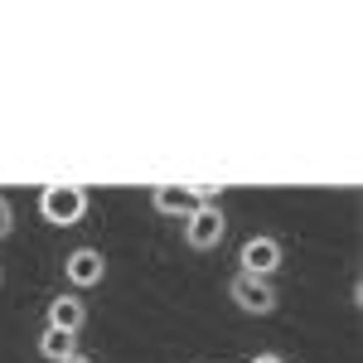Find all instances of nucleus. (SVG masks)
<instances>
[{"label":"nucleus","instance_id":"f257e3e1","mask_svg":"<svg viewBox=\"0 0 363 363\" xmlns=\"http://www.w3.org/2000/svg\"><path fill=\"white\" fill-rule=\"evenodd\" d=\"M87 189L83 184H44L39 189V218L54 228H78L87 218Z\"/></svg>","mask_w":363,"mask_h":363},{"label":"nucleus","instance_id":"f03ea898","mask_svg":"<svg viewBox=\"0 0 363 363\" xmlns=\"http://www.w3.org/2000/svg\"><path fill=\"white\" fill-rule=\"evenodd\" d=\"M223 233H228V213L218 203H199L194 213L184 218V242L194 252H213L223 242Z\"/></svg>","mask_w":363,"mask_h":363},{"label":"nucleus","instance_id":"7ed1b4c3","mask_svg":"<svg viewBox=\"0 0 363 363\" xmlns=\"http://www.w3.org/2000/svg\"><path fill=\"white\" fill-rule=\"evenodd\" d=\"M228 296H233V306L242 310V315H272V310L281 306V296H277V286H272V281L242 277V272L228 281Z\"/></svg>","mask_w":363,"mask_h":363},{"label":"nucleus","instance_id":"20e7f679","mask_svg":"<svg viewBox=\"0 0 363 363\" xmlns=\"http://www.w3.org/2000/svg\"><path fill=\"white\" fill-rule=\"evenodd\" d=\"M238 272H242V277L272 281V277L281 272V242H277V238H267V233L247 238V242L238 247Z\"/></svg>","mask_w":363,"mask_h":363},{"label":"nucleus","instance_id":"39448f33","mask_svg":"<svg viewBox=\"0 0 363 363\" xmlns=\"http://www.w3.org/2000/svg\"><path fill=\"white\" fill-rule=\"evenodd\" d=\"M102 277H107L102 247H73L63 257V281H68L73 291H92V286H102Z\"/></svg>","mask_w":363,"mask_h":363},{"label":"nucleus","instance_id":"423d86ee","mask_svg":"<svg viewBox=\"0 0 363 363\" xmlns=\"http://www.w3.org/2000/svg\"><path fill=\"white\" fill-rule=\"evenodd\" d=\"M44 325H49V330H63V335H83V325H87L83 296H78V291L54 296V301H49V310H44Z\"/></svg>","mask_w":363,"mask_h":363},{"label":"nucleus","instance_id":"0eeeda50","mask_svg":"<svg viewBox=\"0 0 363 363\" xmlns=\"http://www.w3.org/2000/svg\"><path fill=\"white\" fill-rule=\"evenodd\" d=\"M150 208H155V213H165V218H179V223H184V218L199 208L194 184H155V189H150Z\"/></svg>","mask_w":363,"mask_h":363},{"label":"nucleus","instance_id":"6e6552de","mask_svg":"<svg viewBox=\"0 0 363 363\" xmlns=\"http://www.w3.org/2000/svg\"><path fill=\"white\" fill-rule=\"evenodd\" d=\"M78 354V335H63V330H39V359H49V363H68Z\"/></svg>","mask_w":363,"mask_h":363},{"label":"nucleus","instance_id":"1a4fd4ad","mask_svg":"<svg viewBox=\"0 0 363 363\" xmlns=\"http://www.w3.org/2000/svg\"><path fill=\"white\" fill-rule=\"evenodd\" d=\"M10 233H15V208H10V199L0 194V242H5Z\"/></svg>","mask_w":363,"mask_h":363},{"label":"nucleus","instance_id":"9d476101","mask_svg":"<svg viewBox=\"0 0 363 363\" xmlns=\"http://www.w3.org/2000/svg\"><path fill=\"white\" fill-rule=\"evenodd\" d=\"M247 363H286V359H281V354H252Z\"/></svg>","mask_w":363,"mask_h":363},{"label":"nucleus","instance_id":"9b49d317","mask_svg":"<svg viewBox=\"0 0 363 363\" xmlns=\"http://www.w3.org/2000/svg\"><path fill=\"white\" fill-rule=\"evenodd\" d=\"M68 363H92V359H87V354H73V359H68Z\"/></svg>","mask_w":363,"mask_h":363},{"label":"nucleus","instance_id":"f8f14e48","mask_svg":"<svg viewBox=\"0 0 363 363\" xmlns=\"http://www.w3.org/2000/svg\"><path fill=\"white\" fill-rule=\"evenodd\" d=\"M0 281H5V277H0Z\"/></svg>","mask_w":363,"mask_h":363}]
</instances>
